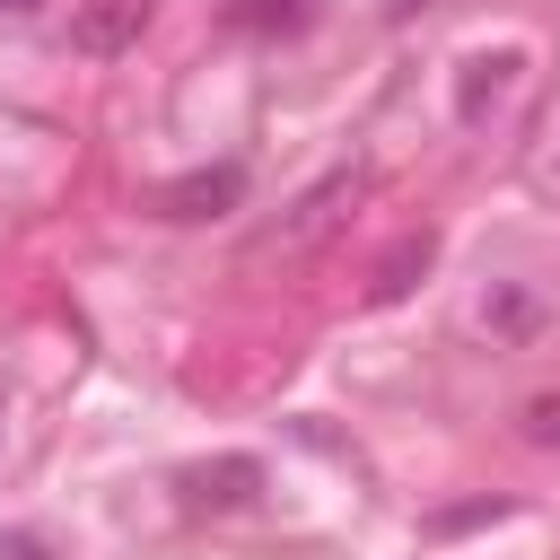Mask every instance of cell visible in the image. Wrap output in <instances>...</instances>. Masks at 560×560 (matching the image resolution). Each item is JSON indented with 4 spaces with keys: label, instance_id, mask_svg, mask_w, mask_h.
<instances>
[{
    "label": "cell",
    "instance_id": "obj_3",
    "mask_svg": "<svg viewBox=\"0 0 560 560\" xmlns=\"http://www.w3.org/2000/svg\"><path fill=\"white\" fill-rule=\"evenodd\" d=\"M254 490H262V464L254 455H219V464H192L184 472V499L192 508H245Z\"/></svg>",
    "mask_w": 560,
    "mask_h": 560
},
{
    "label": "cell",
    "instance_id": "obj_9",
    "mask_svg": "<svg viewBox=\"0 0 560 560\" xmlns=\"http://www.w3.org/2000/svg\"><path fill=\"white\" fill-rule=\"evenodd\" d=\"M0 560H52L44 534H0Z\"/></svg>",
    "mask_w": 560,
    "mask_h": 560
},
{
    "label": "cell",
    "instance_id": "obj_1",
    "mask_svg": "<svg viewBox=\"0 0 560 560\" xmlns=\"http://www.w3.org/2000/svg\"><path fill=\"white\" fill-rule=\"evenodd\" d=\"M368 192V166H332L324 184H306L289 210H280V228L262 236V254H298V245H315V236H332L341 228V210Z\"/></svg>",
    "mask_w": 560,
    "mask_h": 560
},
{
    "label": "cell",
    "instance_id": "obj_10",
    "mask_svg": "<svg viewBox=\"0 0 560 560\" xmlns=\"http://www.w3.org/2000/svg\"><path fill=\"white\" fill-rule=\"evenodd\" d=\"M481 315H499V324H516V332H525V324H534V298H499V306H481Z\"/></svg>",
    "mask_w": 560,
    "mask_h": 560
},
{
    "label": "cell",
    "instance_id": "obj_2",
    "mask_svg": "<svg viewBox=\"0 0 560 560\" xmlns=\"http://www.w3.org/2000/svg\"><path fill=\"white\" fill-rule=\"evenodd\" d=\"M236 201H245V166H192V175H175V184L158 192L166 219H219V210H236Z\"/></svg>",
    "mask_w": 560,
    "mask_h": 560
},
{
    "label": "cell",
    "instance_id": "obj_11",
    "mask_svg": "<svg viewBox=\"0 0 560 560\" xmlns=\"http://www.w3.org/2000/svg\"><path fill=\"white\" fill-rule=\"evenodd\" d=\"M0 9H44V0H0Z\"/></svg>",
    "mask_w": 560,
    "mask_h": 560
},
{
    "label": "cell",
    "instance_id": "obj_4",
    "mask_svg": "<svg viewBox=\"0 0 560 560\" xmlns=\"http://www.w3.org/2000/svg\"><path fill=\"white\" fill-rule=\"evenodd\" d=\"M149 9H158V0H88L70 35H79V52H122V44H140Z\"/></svg>",
    "mask_w": 560,
    "mask_h": 560
},
{
    "label": "cell",
    "instance_id": "obj_7",
    "mask_svg": "<svg viewBox=\"0 0 560 560\" xmlns=\"http://www.w3.org/2000/svg\"><path fill=\"white\" fill-rule=\"evenodd\" d=\"M228 26H245V35H289V26H306V0H228Z\"/></svg>",
    "mask_w": 560,
    "mask_h": 560
},
{
    "label": "cell",
    "instance_id": "obj_8",
    "mask_svg": "<svg viewBox=\"0 0 560 560\" xmlns=\"http://www.w3.org/2000/svg\"><path fill=\"white\" fill-rule=\"evenodd\" d=\"M525 438L534 446H560V394H534L525 402Z\"/></svg>",
    "mask_w": 560,
    "mask_h": 560
},
{
    "label": "cell",
    "instance_id": "obj_5",
    "mask_svg": "<svg viewBox=\"0 0 560 560\" xmlns=\"http://www.w3.org/2000/svg\"><path fill=\"white\" fill-rule=\"evenodd\" d=\"M429 254H438V236H429V228H420V236H402V245H394V254L376 262V280H368V298H376V306H394V298H402V289H411L420 271H429Z\"/></svg>",
    "mask_w": 560,
    "mask_h": 560
},
{
    "label": "cell",
    "instance_id": "obj_6",
    "mask_svg": "<svg viewBox=\"0 0 560 560\" xmlns=\"http://www.w3.org/2000/svg\"><path fill=\"white\" fill-rule=\"evenodd\" d=\"M516 88V52H472L464 61V122H481V105H499Z\"/></svg>",
    "mask_w": 560,
    "mask_h": 560
},
{
    "label": "cell",
    "instance_id": "obj_12",
    "mask_svg": "<svg viewBox=\"0 0 560 560\" xmlns=\"http://www.w3.org/2000/svg\"><path fill=\"white\" fill-rule=\"evenodd\" d=\"M0 420H9V385H0Z\"/></svg>",
    "mask_w": 560,
    "mask_h": 560
}]
</instances>
